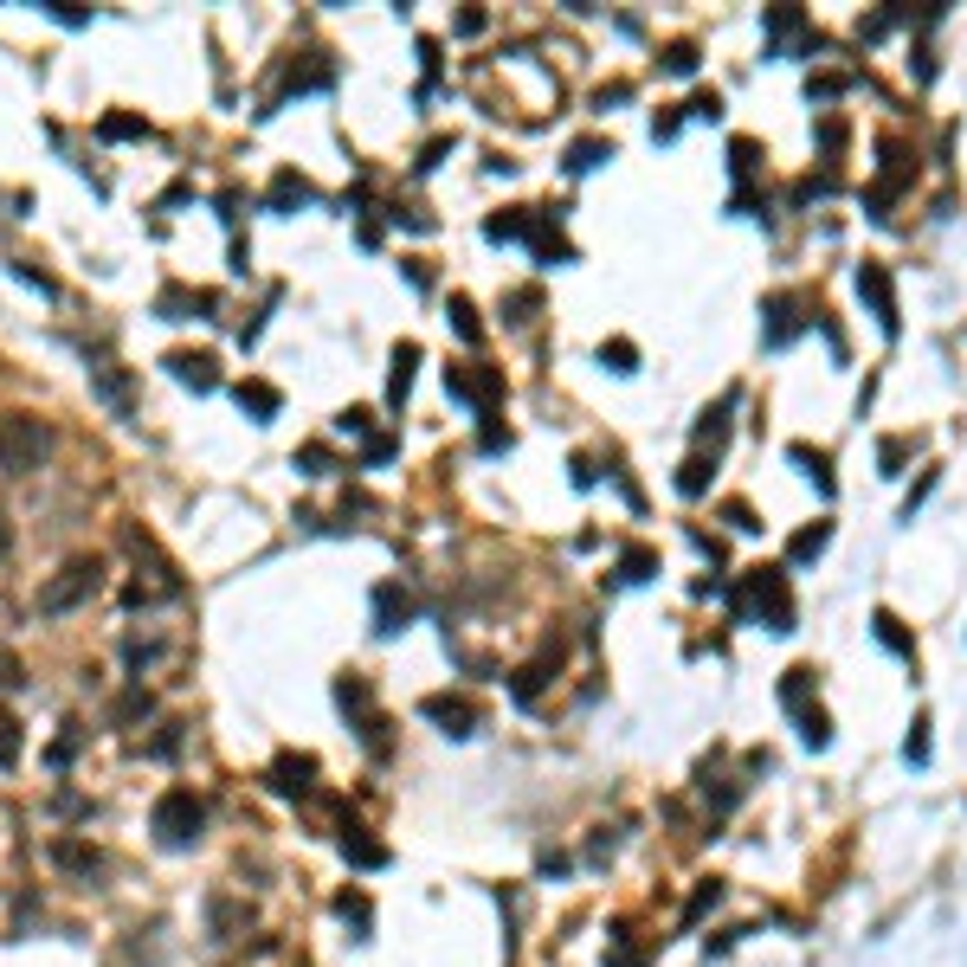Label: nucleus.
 Here are the masks:
<instances>
[{
	"instance_id": "obj_2",
	"label": "nucleus",
	"mask_w": 967,
	"mask_h": 967,
	"mask_svg": "<svg viewBox=\"0 0 967 967\" xmlns=\"http://www.w3.org/2000/svg\"><path fill=\"white\" fill-rule=\"evenodd\" d=\"M52 458V426L39 413H0V471L27 478Z\"/></svg>"
},
{
	"instance_id": "obj_17",
	"label": "nucleus",
	"mask_w": 967,
	"mask_h": 967,
	"mask_svg": "<svg viewBox=\"0 0 967 967\" xmlns=\"http://www.w3.org/2000/svg\"><path fill=\"white\" fill-rule=\"evenodd\" d=\"M239 407L252 413V419H278V387H264V381H239Z\"/></svg>"
},
{
	"instance_id": "obj_16",
	"label": "nucleus",
	"mask_w": 967,
	"mask_h": 967,
	"mask_svg": "<svg viewBox=\"0 0 967 967\" xmlns=\"http://www.w3.org/2000/svg\"><path fill=\"white\" fill-rule=\"evenodd\" d=\"M342 857L362 864V871H381V864H387V845H374V839H362V825H349V832H342Z\"/></svg>"
},
{
	"instance_id": "obj_7",
	"label": "nucleus",
	"mask_w": 967,
	"mask_h": 967,
	"mask_svg": "<svg viewBox=\"0 0 967 967\" xmlns=\"http://www.w3.org/2000/svg\"><path fill=\"white\" fill-rule=\"evenodd\" d=\"M419 716H426V722H439L446 736H478V704H471V697L433 690V697H419Z\"/></svg>"
},
{
	"instance_id": "obj_10",
	"label": "nucleus",
	"mask_w": 967,
	"mask_h": 967,
	"mask_svg": "<svg viewBox=\"0 0 967 967\" xmlns=\"http://www.w3.org/2000/svg\"><path fill=\"white\" fill-rule=\"evenodd\" d=\"M91 387H97V401L116 413V419H129L136 413V394H129V374L116 368V362H91Z\"/></svg>"
},
{
	"instance_id": "obj_26",
	"label": "nucleus",
	"mask_w": 967,
	"mask_h": 967,
	"mask_svg": "<svg viewBox=\"0 0 967 967\" xmlns=\"http://www.w3.org/2000/svg\"><path fill=\"white\" fill-rule=\"evenodd\" d=\"M20 748H27V742H20V722L0 709V768H20Z\"/></svg>"
},
{
	"instance_id": "obj_41",
	"label": "nucleus",
	"mask_w": 967,
	"mask_h": 967,
	"mask_svg": "<svg viewBox=\"0 0 967 967\" xmlns=\"http://www.w3.org/2000/svg\"><path fill=\"white\" fill-rule=\"evenodd\" d=\"M335 426H342V433H368V413H362V407H349L342 419H335Z\"/></svg>"
},
{
	"instance_id": "obj_14",
	"label": "nucleus",
	"mask_w": 967,
	"mask_h": 967,
	"mask_svg": "<svg viewBox=\"0 0 967 967\" xmlns=\"http://www.w3.org/2000/svg\"><path fill=\"white\" fill-rule=\"evenodd\" d=\"M310 200H316V187L303 181V175H291V168L271 181V214H291V207H310Z\"/></svg>"
},
{
	"instance_id": "obj_36",
	"label": "nucleus",
	"mask_w": 967,
	"mask_h": 967,
	"mask_svg": "<svg viewBox=\"0 0 967 967\" xmlns=\"http://www.w3.org/2000/svg\"><path fill=\"white\" fill-rule=\"evenodd\" d=\"M716 896H722V884H716V877H709L704 891L690 896V916H704V909H716Z\"/></svg>"
},
{
	"instance_id": "obj_11",
	"label": "nucleus",
	"mask_w": 967,
	"mask_h": 967,
	"mask_svg": "<svg viewBox=\"0 0 967 967\" xmlns=\"http://www.w3.org/2000/svg\"><path fill=\"white\" fill-rule=\"evenodd\" d=\"M162 368L175 374L181 387H194V394H214V387H220V374H214V355H194V349H175V355H162Z\"/></svg>"
},
{
	"instance_id": "obj_22",
	"label": "nucleus",
	"mask_w": 967,
	"mask_h": 967,
	"mask_svg": "<svg viewBox=\"0 0 967 967\" xmlns=\"http://www.w3.org/2000/svg\"><path fill=\"white\" fill-rule=\"evenodd\" d=\"M807 690H813V670H807V665H793V670H787V684H781V704L793 709V716H800V709H807Z\"/></svg>"
},
{
	"instance_id": "obj_15",
	"label": "nucleus",
	"mask_w": 967,
	"mask_h": 967,
	"mask_svg": "<svg viewBox=\"0 0 967 967\" xmlns=\"http://www.w3.org/2000/svg\"><path fill=\"white\" fill-rule=\"evenodd\" d=\"M871 633L884 638V645H891L896 658H916V638L903 633V620H896L891 606H877V613H871Z\"/></svg>"
},
{
	"instance_id": "obj_28",
	"label": "nucleus",
	"mask_w": 967,
	"mask_h": 967,
	"mask_svg": "<svg viewBox=\"0 0 967 967\" xmlns=\"http://www.w3.org/2000/svg\"><path fill=\"white\" fill-rule=\"evenodd\" d=\"M800 736H807V748H825V742H832V722H825V709H800Z\"/></svg>"
},
{
	"instance_id": "obj_39",
	"label": "nucleus",
	"mask_w": 967,
	"mask_h": 967,
	"mask_svg": "<svg viewBox=\"0 0 967 967\" xmlns=\"http://www.w3.org/2000/svg\"><path fill=\"white\" fill-rule=\"evenodd\" d=\"M929 490H935V471H929V478H916V490H909V497H903V517H916V503H923V497H929Z\"/></svg>"
},
{
	"instance_id": "obj_23",
	"label": "nucleus",
	"mask_w": 967,
	"mask_h": 967,
	"mask_svg": "<svg viewBox=\"0 0 967 967\" xmlns=\"http://www.w3.org/2000/svg\"><path fill=\"white\" fill-rule=\"evenodd\" d=\"M825 542H832V522H813V529H800V536H793V561H813Z\"/></svg>"
},
{
	"instance_id": "obj_8",
	"label": "nucleus",
	"mask_w": 967,
	"mask_h": 967,
	"mask_svg": "<svg viewBox=\"0 0 967 967\" xmlns=\"http://www.w3.org/2000/svg\"><path fill=\"white\" fill-rule=\"evenodd\" d=\"M857 291L871 298V310H877L884 335H896V291H891V271H884L877 259H864V264H857Z\"/></svg>"
},
{
	"instance_id": "obj_18",
	"label": "nucleus",
	"mask_w": 967,
	"mask_h": 967,
	"mask_svg": "<svg viewBox=\"0 0 967 967\" xmlns=\"http://www.w3.org/2000/svg\"><path fill=\"white\" fill-rule=\"evenodd\" d=\"M787 458H793V465H807V478H813L819 490L832 497V458H825V451H813V446H787Z\"/></svg>"
},
{
	"instance_id": "obj_31",
	"label": "nucleus",
	"mask_w": 967,
	"mask_h": 967,
	"mask_svg": "<svg viewBox=\"0 0 967 967\" xmlns=\"http://www.w3.org/2000/svg\"><path fill=\"white\" fill-rule=\"evenodd\" d=\"M52 857H59L65 871H97V864H104V857H97V852H84V845H52Z\"/></svg>"
},
{
	"instance_id": "obj_38",
	"label": "nucleus",
	"mask_w": 967,
	"mask_h": 967,
	"mask_svg": "<svg viewBox=\"0 0 967 967\" xmlns=\"http://www.w3.org/2000/svg\"><path fill=\"white\" fill-rule=\"evenodd\" d=\"M116 716H123V722H129V716H149V690H129V697H123V709H116Z\"/></svg>"
},
{
	"instance_id": "obj_19",
	"label": "nucleus",
	"mask_w": 967,
	"mask_h": 967,
	"mask_svg": "<svg viewBox=\"0 0 967 967\" xmlns=\"http://www.w3.org/2000/svg\"><path fill=\"white\" fill-rule=\"evenodd\" d=\"M600 162H613V143H600V136L594 143H574V149H568V175H588V168H600Z\"/></svg>"
},
{
	"instance_id": "obj_6",
	"label": "nucleus",
	"mask_w": 967,
	"mask_h": 967,
	"mask_svg": "<svg viewBox=\"0 0 967 967\" xmlns=\"http://www.w3.org/2000/svg\"><path fill=\"white\" fill-rule=\"evenodd\" d=\"M446 387L458 394V401H471L484 419H490V413H497V401H503V374L484 368V362H458V368H446Z\"/></svg>"
},
{
	"instance_id": "obj_40",
	"label": "nucleus",
	"mask_w": 967,
	"mask_h": 967,
	"mask_svg": "<svg viewBox=\"0 0 967 967\" xmlns=\"http://www.w3.org/2000/svg\"><path fill=\"white\" fill-rule=\"evenodd\" d=\"M722 517L736 522V529H761V522H755V510H748V503H729V510H722Z\"/></svg>"
},
{
	"instance_id": "obj_24",
	"label": "nucleus",
	"mask_w": 967,
	"mask_h": 967,
	"mask_svg": "<svg viewBox=\"0 0 967 967\" xmlns=\"http://www.w3.org/2000/svg\"><path fill=\"white\" fill-rule=\"evenodd\" d=\"M709 471H716V465H709L704 451H697V458H690V465H684V471H677V490H684V497H704Z\"/></svg>"
},
{
	"instance_id": "obj_35",
	"label": "nucleus",
	"mask_w": 967,
	"mask_h": 967,
	"mask_svg": "<svg viewBox=\"0 0 967 967\" xmlns=\"http://www.w3.org/2000/svg\"><path fill=\"white\" fill-rule=\"evenodd\" d=\"M690 116H709V123H716V116H722V97H716V91H697V97H690Z\"/></svg>"
},
{
	"instance_id": "obj_32",
	"label": "nucleus",
	"mask_w": 967,
	"mask_h": 967,
	"mask_svg": "<svg viewBox=\"0 0 967 967\" xmlns=\"http://www.w3.org/2000/svg\"><path fill=\"white\" fill-rule=\"evenodd\" d=\"M451 323H458V335H465V342H478V310H471V298H451Z\"/></svg>"
},
{
	"instance_id": "obj_27",
	"label": "nucleus",
	"mask_w": 967,
	"mask_h": 967,
	"mask_svg": "<svg viewBox=\"0 0 967 967\" xmlns=\"http://www.w3.org/2000/svg\"><path fill=\"white\" fill-rule=\"evenodd\" d=\"M652 568H658L652 549H626V555H620V581H652Z\"/></svg>"
},
{
	"instance_id": "obj_34",
	"label": "nucleus",
	"mask_w": 967,
	"mask_h": 967,
	"mask_svg": "<svg viewBox=\"0 0 967 967\" xmlns=\"http://www.w3.org/2000/svg\"><path fill=\"white\" fill-rule=\"evenodd\" d=\"M335 909H342V923L355 916V929H368V896H349V891H342V896H335Z\"/></svg>"
},
{
	"instance_id": "obj_37",
	"label": "nucleus",
	"mask_w": 967,
	"mask_h": 967,
	"mask_svg": "<svg viewBox=\"0 0 967 967\" xmlns=\"http://www.w3.org/2000/svg\"><path fill=\"white\" fill-rule=\"evenodd\" d=\"M13 684H27V677H20V658H13V652H0V690H13Z\"/></svg>"
},
{
	"instance_id": "obj_13",
	"label": "nucleus",
	"mask_w": 967,
	"mask_h": 967,
	"mask_svg": "<svg viewBox=\"0 0 967 967\" xmlns=\"http://www.w3.org/2000/svg\"><path fill=\"white\" fill-rule=\"evenodd\" d=\"M555 665H561V652H542V658H529V665L517 670V684H510V690H517V704H536V697H542V684H549V670H555Z\"/></svg>"
},
{
	"instance_id": "obj_42",
	"label": "nucleus",
	"mask_w": 967,
	"mask_h": 967,
	"mask_svg": "<svg viewBox=\"0 0 967 967\" xmlns=\"http://www.w3.org/2000/svg\"><path fill=\"white\" fill-rule=\"evenodd\" d=\"M7 549H13V529H7V517H0V555H7Z\"/></svg>"
},
{
	"instance_id": "obj_33",
	"label": "nucleus",
	"mask_w": 967,
	"mask_h": 967,
	"mask_svg": "<svg viewBox=\"0 0 967 967\" xmlns=\"http://www.w3.org/2000/svg\"><path fill=\"white\" fill-rule=\"evenodd\" d=\"M45 7H52L59 27H84V20H91V7H77V0H45Z\"/></svg>"
},
{
	"instance_id": "obj_30",
	"label": "nucleus",
	"mask_w": 967,
	"mask_h": 967,
	"mask_svg": "<svg viewBox=\"0 0 967 967\" xmlns=\"http://www.w3.org/2000/svg\"><path fill=\"white\" fill-rule=\"evenodd\" d=\"M600 362H613V374H633V368H638V349H633V342H620V335H613V342L600 349Z\"/></svg>"
},
{
	"instance_id": "obj_3",
	"label": "nucleus",
	"mask_w": 967,
	"mask_h": 967,
	"mask_svg": "<svg viewBox=\"0 0 967 967\" xmlns=\"http://www.w3.org/2000/svg\"><path fill=\"white\" fill-rule=\"evenodd\" d=\"M149 825H155V839H162L168 852H187V845L200 839V825H207V807L194 800V787H168V793L155 800Z\"/></svg>"
},
{
	"instance_id": "obj_20",
	"label": "nucleus",
	"mask_w": 967,
	"mask_h": 967,
	"mask_svg": "<svg viewBox=\"0 0 967 967\" xmlns=\"http://www.w3.org/2000/svg\"><path fill=\"white\" fill-rule=\"evenodd\" d=\"M97 136H104V143H136V136H149V123H143V116H104Z\"/></svg>"
},
{
	"instance_id": "obj_4",
	"label": "nucleus",
	"mask_w": 967,
	"mask_h": 967,
	"mask_svg": "<svg viewBox=\"0 0 967 967\" xmlns=\"http://www.w3.org/2000/svg\"><path fill=\"white\" fill-rule=\"evenodd\" d=\"M742 606H755L768 620V633H793V594H787L781 568H755L742 574Z\"/></svg>"
},
{
	"instance_id": "obj_21",
	"label": "nucleus",
	"mask_w": 967,
	"mask_h": 967,
	"mask_svg": "<svg viewBox=\"0 0 967 967\" xmlns=\"http://www.w3.org/2000/svg\"><path fill=\"white\" fill-rule=\"evenodd\" d=\"M484 232H490V239H522V232H529V207H510V214H490V220H484Z\"/></svg>"
},
{
	"instance_id": "obj_29",
	"label": "nucleus",
	"mask_w": 967,
	"mask_h": 967,
	"mask_svg": "<svg viewBox=\"0 0 967 967\" xmlns=\"http://www.w3.org/2000/svg\"><path fill=\"white\" fill-rule=\"evenodd\" d=\"M665 72H677V77H690V72H697V45H690V39L665 45Z\"/></svg>"
},
{
	"instance_id": "obj_12",
	"label": "nucleus",
	"mask_w": 967,
	"mask_h": 967,
	"mask_svg": "<svg viewBox=\"0 0 967 967\" xmlns=\"http://www.w3.org/2000/svg\"><path fill=\"white\" fill-rule=\"evenodd\" d=\"M413 368H419V342H401V349H394V368H387V407H394V413L407 407Z\"/></svg>"
},
{
	"instance_id": "obj_9",
	"label": "nucleus",
	"mask_w": 967,
	"mask_h": 967,
	"mask_svg": "<svg viewBox=\"0 0 967 967\" xmlns=\"http://www.w3.org/2000/svg\"><path fill=\"white\" fill-rule=\"evenodd\" d=\"M407 620H413V594L394 588V581H381V588H374V633L394 638V633H407Z\"/></svg>"
},
{
	"instance_id": "obj_25",
	"label": "nucleus",
	"mask_w": 967,
	"mask_h": 967,
	"mask_svg": "<svg viewBox=\"0 0 967 967\" xmlns=\"http://www.w3.org/2000/svg\"><path fill=\"white\" fill-rule=\"evenodd\" d=\"M903 761L929 768V716H916V722H909V742H903Z\"/></svg>"
},
{
	"instance_id": "obj_1",
	"label": "nucleus",
	"mask_w": 967,
	"mask_h": 967,
	"mask_svg": "<svg viewBox=\"0 0 967 967\" xmlns=\"http://www.w3.org/2000/svg\"><path fill=\"white\" fill-rule=\"evenodd\" d=\"M97 588H104V561H97V555H65V561H59V574L39 581V613H45V620L77 613L84 600H97Z\"/></svg>"
},
{
	"instance_id": "obj_5",
	"label": "nucleus",
	"mask_w": 967,
	"mask_h": 967,
	"mask_svg": "<svg viewBox=\"0 0 967 967\" xmlns=\"http://www.w3.org/2000/svg\"><path fill=\"white\" fill-rule=\"evenodd\" d=\"M335 704H342V709H349V716H355V729H362V742H368L374 755L387 748V716L374 709V690H368V677H355V670H349V677L335 684Z\"/></svg>"
}]
</instances>
